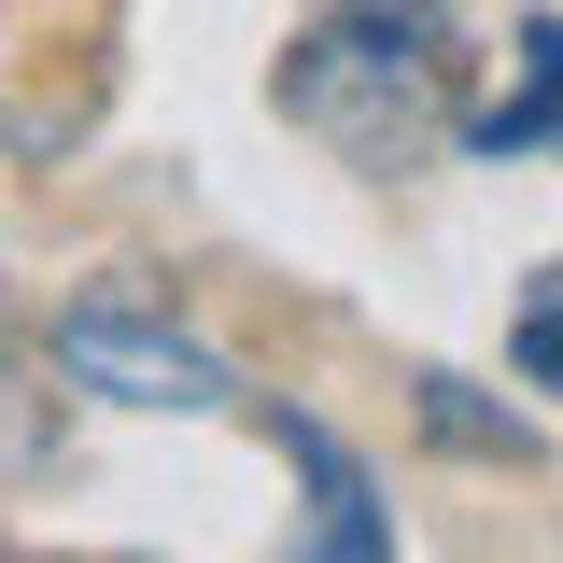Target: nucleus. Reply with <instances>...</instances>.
Listing matches in <instances>:
<instances>
[{
  "label": "nucleus",
  "mask_w": 563,
  "mask_h": 563,
  "mask_svg": "<svg viewBox=\"0 0 563 563\" xmlns=\"http://www.w3.org/2000/svg\"><path fill=\"white\" fill-rule=\"evenodd\" d=\"M536 141H563V14L521 29V85L465 113V155H536Z\"/></svg>",
  "instance_id": "obj_4"
},
{
  "label": "nucleus",
  "mask_w": 563,
  "mask_h": 563,
  "mask_svg": "<svg viewBox=\"0 0 563 563\" xmlns=\"http://www.w3.org/2000/svg\"><path fill=\"white\" fill-rule=\"evenodd\" d=\"M451 0H324L296 43H282L268 99L282 128H310L339 169H422L437 141H465L451 99Z\"/></svg>",
  "instance_id": "obj_1"
},
{
  "label": "nucleus",
  "mask_w": 563,
  "mask_h": 563,
  "mask_svg": "<svg viewBox=\"0 0 563 563\" xmlns=\"http://www.w3.org/2000/svg\"><path fill=\"white\" fill-rule=\"evenodd\" d=\"M57 380L70 395H113V409H240V366L211 339H184V324H155V310H128V296H85V310H57Z\"/></svg>",
  "instance_id": "obj_2"
},
{
  "label": "nucleus",
  "mask_w": 563,
  "mask_h": 563,
  "mask_svg": "<svg viewBox=\"0 0 563 563\" xmlns=\"http://www.w3.org/2000/svg\"><path fill=\"white\" fill-rule=\"evenodd\" d=\"M43 451H57V437H43V409H29V395H14V366H0V479H29Z\"/></svg>",
  "instance_id": "obj_7"
},
{
  "label": "nucleus",
  "mask_w": 563,
  "mask_h": 563,
  "mask_svg": "<svg viewBox=\"0 0 563 563\" xmlns=\"http://www.w3.org/2000/svg\"><path fill=\"white\" fill-rule=\"evenodd\" d=\"M507 366H521L536 395H563V268L521 296V324H507Z\"/></svg>",
  "instance_id": "obj_6"
},
{
  "label": "nucleus",
  "mask_w": 563,
  "mask_h": 563,
  "mask_svg": "<svg viewBox=\"0 0 563 563\" xmlns=\"http://www.w3.org/2000/svg\"><path fill=\"white\" fill-rule=\"evenodd\" d=\"M268 437H282V465L310 479V550H324V563H380V550H395V521H380V479L352 465V437H324L310 409H282Z\"/></svg>",
  "instance_id": "obj_3"
},
{
  "label": "nucleus",
  "mask_w": 563,
  "mask_h": 563,
  "mask_svg": "<svg viewBox=\"0 0 563 563\" xmlns=\"http://www.w3.org/2000/svg\"><path fill=\"white\" fill-rule=\"evenodd\" d=\"M409 422L437 437V451H465V465H536V422L493 409L479 380H451V366H409Z\"/></svg>",
  "instance_id": "obj_5"
}]
</instances>
